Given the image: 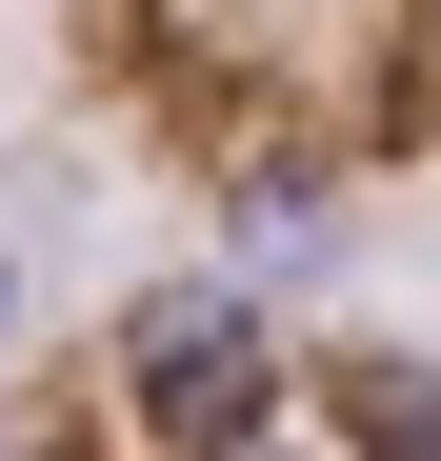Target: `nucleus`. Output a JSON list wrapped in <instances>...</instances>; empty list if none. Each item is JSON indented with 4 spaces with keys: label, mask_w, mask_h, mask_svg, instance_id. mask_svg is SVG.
Returning a JSON list of instances; mask_svg holds the SVG:
<instances>
[{
    "label": "nucleus",
    "mask_w": 441,
    "mask_h": 461,
    "mask_svg": "<svg viewBox=\"0 0 441 461\" xmlns=\"http://www.w3.org/2000/svg\"><path fill=\"white\" fill-rule=\"evenodd\" d=\"M60 101L181 201H361L441 161V0H60Z\"/></svg>",
    "instance_id": "nucleus-1"
},
{
    "label": "nucleus",
    "mask_w": 441,
    "mask_h": 461,
    "mask_svg": "<svg viewBox=\"0 0 441 461\" xmlns=\"http://www.w3.org/2000/svg\"><path fill=\"white\" fill-rule=\"evenodd\" d=\"M0 461H441V361L281 341L241 281H140L0 381Z\"/></svg>",
    "instance_id": "nucleus-2"
}]
</instances>
